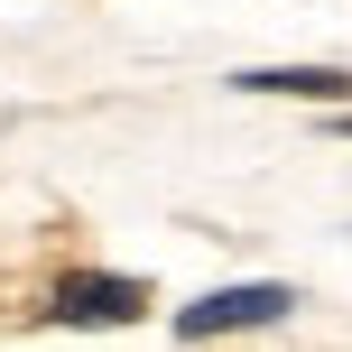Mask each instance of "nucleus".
Listing matches in <instances>:
<instances>
[{
    "label": "nucleus",
    "mask_w": 352,
    "mask_h": 352,
    "mask_svg": "<svg viewBox=\"0 0 352 352\" xmlns=\"http://www.w3.org/2000/svg\"><path fill=\"white\" fill-rule=\"evenodd\" d=\"M287 306H297V287H278V278H241V287H213V297L176 306V334H186V343L250 334V324H287Z\"/></svg>",
    "instance_id": "nucleus-1"
},
{
    "label": "nucleus",
    "mask_w": 352,
    "mask_h": 352,
    "mask_svg": "<svg viewBox=\"0 0 352 352\" xmlns=\"http://www.w3.org/2000/svg\"><path fill=\"white\" fill-rule=\"evenodd\" d=\"M56 316H65V324H140L148 316V278L74 269V278H56Z\"/></svg>",
    "instance_id": "nucleus-2"
},
{
    "label": "nucleus",
    "mask_w": 352,
    "mask_h": 352,
    "mask_svg": "<svg viewBox=\"0 0 352 352\" xmlns=\"http://www.w3.org/2000/svg\"><path fill=\"white\" fill-rule=\"evenodd\" d=\"M241 93H278V102H352V74L343 65H250L232 74Z\"/></svg>",
    "instance_id": "nucleus-3"
},
{
    "label": "nucleus",
    "mask_w": 352,
    "mask_h": 352,
    "mask_svg": "<svg viewBox=\"0 0 352 352\" xmlns=\"http://www.w3.org/2000/svg\"><path fill=\"white\" fill-rule=\"evenodd\" d=\"M0 130H10V102H0Z\"/></svg>",
    "instance_id": "nucleus-4"
},
{
    "label": "nucleus",
    "mask_w": 352,
    "mask_h": 352,
    "mask_svg": "<svg viewBox=\"0 0 352 352\" xmlns=\"http://www.w3.org/2000/svg\"><path fill=\"white\" fill-rule=\"evenodd\" d=\"M343 130H352V111H343Z\"/></svg>",
    "instance_id": "nucleus-5"
}]
</instances>
